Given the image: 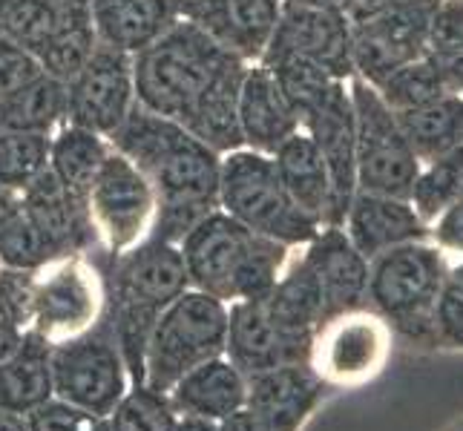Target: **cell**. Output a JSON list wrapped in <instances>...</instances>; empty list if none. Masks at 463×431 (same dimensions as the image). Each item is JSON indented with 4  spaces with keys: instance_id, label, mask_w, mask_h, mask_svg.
<instances>
[{
    "instance_id": "obj_40",
    "label": "cell",
    "mask_w": 463,
    "mask_h": 431,
    "mask_svg": "<svg viewBox=\"0 0 463 431\" xmlns=\"http://www.w3.org/2000/svg\"><path fill=\"white\" fill-rule=\"evenodd\" d=\"M52 0H0V38L24 46L35 58L46 41Z\"/></svg>"
},
{
    "instance_id": "obj_24",
    "label": "cell",
    "mask_w": 463,
    "mask_h": 431,
    "mask_svg": "<svg viewBox=\"0 0 463 431\" xmlns=\"http://www.w3.org/2000/svg\"><path fill=\"white\" fill-rule=\"evenodd\" d=\"M95 38L118 52L138 55L182 21V0H90Z\"/></svg>"
},
{
    "instance_id": "obj_51",
    "label": "cell",
    "mask_w": 463,
    "mask_h": 431,
    "mask_svg": "<svg viewBox=\"0 0 463 431\" xmlns=\"http://www.w3.org/2000/svg\"><path fill=\"white\" fill-rule=\"evenodd\" d=\"M173 431H219V423L213 420H202V417H190V414H179Z\"/></svg>"
},
{
    "instance_id": "obj_5",
    "label": "cell",
    "mask_w": 463,
    "mask_h": 431,
    "mask_svg": "<svg viewBox=\"0 0 463 431\" xmlns=\"http://www.w3.org/2000/svg\"><path fill=\"white\" fill-rule=\"evenodd\" d=\"M219 207L245 228L257 230L279 245H308L319 225L294 204L285 190L274 158L239 147L222 155Z\"/></svg>"
},
{
    "instance_id": "obj_41",
    "label": "cell",
    "mask_w": 463,
    "mask_h": 431,
    "mask_svg": "<svg viewBox=\"0 0 463 431\" xmlns=\"http://www.w3.org/2000/svg\"><path fill=\"white\" fill-rule=\"evenodd\" d=\"M0 319L29 331L35 323V274L0 267Z\"/></svg>"
},
{
    "instance_id": "obj_30",
    "label": "cell",
    "mask_w": 463,
    "mask_h": 431,
    "mask_svg": "<svg viewBox=\"0 0 463 431\" xmlns=\"http://www.w3.org/2000/svg\"><path fill=\"white\" fill-rule=\"evenodd\" d=\"M67 124V84L41 72L14 92L0 95V133L52 136Z\"/></svg>"
},
{
    "instance_id": "obj_46",
    "label": "cell",
    "mask_w": 463,
    "mask_h": 431,
    "mask_svg": "<svg viewBox=\"0 0 463 431\" xmlns=\"http://www.w3.org/2000/svg\"><path fill=\"white\" fill-rule=\"evenodd\" d=\"M435 239L443 248L463 250V199L455 201L452 207H446L435 225Z\"/></svg>"
},
{
    "instance_id": "obj_19",
    "label": "cell",
    "mask_w": 463,
    "mask_h": 431,
    "mask_svg": "<svg viewBox=\"0 0 463 431\" xmlns=\"http://www.w3.org/2000/svg\"><path fill=\"white\" fill-rule=\"evenodd\" d=\"M386 357V325L377 316L343 314L317 331L311 369L331 382L372 377Z\"/></svg>"
},
{
    "instance_id": "obj_14",
    "label": "cell",
    "mask_w": 463,
    "mask_h": 431,
    "mask_svg": "<svg viewBox=\"0 0 463 431\" xmlns=\"http://www.w3.org/2000/svg\"><path fill=\"white\" fill-rule=\"evenodd\" d=\"M302 130L311 136L331 179V211L326 228H343L351 199L357 196V121L348 81H337Z\"/></svg>"
},
{
    "instance_id": "obj_15",
    "label": "cell",
    "mask_w": 463,
    "mask_h": 431,
    "mask_svg": "<svg viewBox=\"0 0 463 431\" xmlns=\"http://www.w3.org/2000/svg\"><path fill=\"white\" fill-rule=\"evenodd\" d=\"M311 351H314V337L285 331L270 316L265 296L228 305L225 357L245 377L274 371L282 369V365L311 362Z\"/></svg>"
},
{
    "instance_id": "obj_11",
    "label": "cell",
    "mask_w": 463,
    "mask_h": 431,
    "mask_svg": "<svg viewBox=\"0 0 463 431\" xmlns=\"http://www.w3.org/2000/svg\"><path fill=\"white\" fill-rule=\"evenodd\" d=\"M87 207L107 253H124L150 239L156 219V193L145 173L118 150H109V155L104 158L90 187Z\"/></svg>"
},
{
    "instance_id": "obj_33",
    "label": "cell",
    "mask_w": 463,
    "mask_h": 431,
    "mask_svg": "<svg viewBox=\"0 0 463 431\" xmlns=\"http://www.w3.org/2000/svg\"><path fill=\"white\" fill-rule=\"evenodd\" d=\"M418 158H438L463 144V98L455 92L409 113H394Z\"/></svg>"
},
{
    "instance_id": "obj_54",
    "label": "cell",
    "mask_w": 463,
    "mask_h": 431,
    "mask_svg": "<svg viewBox=\"0 0 463 431\" xmlns=\"http://www.w3.org/2000/svg\"><path fill=\"white\" fill-rule=\"evenodd\" d=\"M291 6H306V9H340L343 0H282Z\"/></svg>"
},
{
    "instance_id": "obj_44",
    "label": "cell",
    "mask_w": 463,
    "mask_h": 431,
    "mask_svg": "<svg viewBox=\"0 0 463 431\" xmlns=\"http://www.w3.org/2000/svg\"><path fill=\"white\" fill-rule=\"evenodd\" d=\"M41 72H43L41 63L24 46L0 38V95L14 92L18 87L29 84L32 78H38Z\"/></svg>"
},
{
    "instance_id": "obj_45",
    "label": "cell",
    "mask_w": 463,
    "mask_h": 431,
    "mask_svg": "<svg viewBox=\"0 0 463 431\" xmlns=\"http://www.w3.org/2000/svg\"><path fill=\"white\" fill-rule=\"evenodd\" d=\"M435 331L443 342L463 348V287L455 279H446L435 308Z\"/></svg>"
},
{
    "instance_id": "obj_16",
    "label": "cell",
    "mask_w": 463,
    "mask_h": 431,
    "mask_svg": "<svg viewBox=\"0 0 463 431\" xmlns=\"http://www.w3.org/2000/svg\"><path fill=\"white\" fill-rule=\"evenodd\" d=\"M265 55L308 58L337 81H351L354 78V29L340 9L282 4L277 32Z\"/></svg>"
},
{
    "instance_id": "obj_10",
    "label": "cell",
    "mask_w": 463,
    "mask_h": 431,
    "mask_svg": "<svg viewBox=\"0 0 463 431\" xmlns=\"http://www.w3.org/2000/svg\"><path fill=\"white\" fill-rule=\"evenodd\" d=\"M107 314V282L99 259L63 257L35 274V328L50 342L78 337Z\"/></svg>"
},
{
    "instance_id": "obj_3",
    "label": "cell",
    "mask_w": 463,
    "mask_h": 431,
    "mask_svg": "<svg viewBox=\"0 0 463 431\" xmlns=\"http://www.w3.org/2000/svg\"><path fill=\"white\" fill-rule=\"evenodd\" d=\"M179 250L190 287L225 305L268 296L288 265V245L245 228L222 207L182 239Z\"/></svg>"
},
{
    "instance_id": "obj_28",
    "label": "cell",
    "mask_w": 463,
    "mask_h": 431,
    "mask_svg": "<svg viewBox=\"0 0 463 431\" xmlns=\"http://www.w3.org/2000/svg\"><path fill=\"white\" fill-rule=\"evenodd\" d=\"M270 158L294 204L319 228H326L331 211V179L311 136L306 130L294 133Z\"/></svg>"
},
{
    "instance_id": "obj_56",
    "label": "cell",
    "mask_w": 463,
    "mask_h": 431,
    "mask_svg": "<svg viewBox=\"0 0 463 431\" xmlns=\"http://www.w3.org/2000/svg\"><path fill=\"white\" fill-rule=\"evenodd\" d=\"M99 431H109V426H107V420H104V423L99 426Z\"/></svg>"
},
{
    "instance_id": "obj_20",
    "label": "cell",
    "mask_w": 463,
    "mask_h": 431,
    "mask_svg": "<svg viewBox=\"0 0 463 431\" xmlns=\"http://www.w3.org/2000/svg\"><path fill=\"white\" fill-rule=\"evenodd\" d=\"M302 262L317 279L323 299V325L360 308L369 291V259L351 245L343 228H319Z\"/></svg>"
},
{
    "instance_id": "obj_32",
    "label": "cell",
    "mask_w": 463,
    "mask_h": 431,
    "mask_svg": "<svg viewBox=\"0 0 463 431\" xmlns=\"http://www.w3.org/2000/svg\"><path fill=\"white\" fill-rule=\"evenodd\" d=\"M265 305L270 316L291 333L317 340V331L323 328V299H319L314 274L302 259L285 265L277 285L265 296Z\"/></svg>"
},
{
    "instance_id": "obj_13",
    "label": "cell",
    "mask_w": 463,
    "mask_h": 431,
    "mask_svg": "<svg viewBox=\"0 0 463 431\" xmlns=\"http://www.w3.org/2000/svg\"><path fill=\"white\" fill-rule=\"evenodd\" d=\"M438 0H397L380 18L354 26V75L380 87L392 72L426 55Z\"/></svg>"
},
{
    "instance_id": "obj_27",
    "label": "cell",
    "mask_w": 463,
    "mask_h": 431,
    "mask_svg": "<svg viewBox=\"0 0 463 431\" xmlns=\"http://www.w3.org/2000/svg\"><path fill=\"white\" fill-rule=\"evenodd\" d=\"M52 397V342L29 328L21 348L0 362V408L26 417Z\"/></svg>"
},
{
    "instance_id": "obj_35",
    "label": "cell",
    "mask_w": 463,
    "mask_h": 431,
    "mask_svg": "<svg viewBox=\"0 0 463 431\" xmlns=\"http://www.w3.org/2000/svg\"><path fill=\"white\" fill-rule=\"evenodd\" d=\"M374 89L380 92V98L386 101V107L392 109V113L420 109L426 104L443 98V95H449V87H446L443 75L438 72L435 61L429 55L411 61L397 72H392L386 81Z\"/></svg>"
},
{
    "instance_id": "obj_8",
    "label": "cell",
    "mask_w": 463,
    "mask_h": 431,
    "mask_svg": "<svg viewBox=\"0 0 463 431\" xmlns=\"http://www.w3.org/2000/svg\"><path fill=\"white\" fill-rule=\"evenodd\" d=\"M348 92L357 121V190L411 201L420 158L411 150L401 121L363 78H351Z\"/></svg>"
},
{
    "instance_id": "obj_38",
    "label": "cell",
    "mask_w": 463,
    "mask_h": 431,
    "mask_svg": "<svg viewBox=\"0 0 463 431\" xmlns=\"http://www.w3.org/2000/svg\"><path fill=\"white\" fill-rule=\"evenodd\" d=\"M179 411L170 403L167 391L150 386H130L121 403L107 417L109 431H173Z\"/></svg>"
},
{
    "instance_id": "obj_29",
    "label": "cell",
    "mask_w": 463,
    "mask_h": 431,
    "mask_svg": "<svg viewBox=\"0 0 463 431\" xmlns=\"http://www.w3.org/2000/svg\"><path fill=\"white\" fill-rule=\"evenodd\" d=\"M95 43L99 38H95L90 0H52L50 32H46V41L35 61L46 75L67 84L90 58Z\"/></svg>"
},
{
    "instance_id": "obj_1",
    "label": "cell",
    "mask_w": 463,
    "mask_h": 431,
    "mask_svg": "<svg viewBox=\"0 0 463 431\" xmlns=\"http://www.w3.org/2000/svg\"><path fill=\"white\" fill-rule=\"evenodd\" d=\"M101 270L107 282L104 316L113 328L130 382L141 386L145 351L158 316L190 287L182 250L158 239H145L124 253H107V267L101 265Z\"/></svg>"
},
{
    "instance_id": "obj_39",
    "label": "cell",
    "mask_w": 463,
    "mask_h": 431,
    "mask_svg": "<svg viewBox=\"0 0 463 431\" xmlns=\"http://www.w3.org/2000/svg\"><path fill=\"white\" fill-rule=\"evenodd\" d=\"M52 262V250L46 245L41 230L18 207L4 225H0V267L6 270H29L38 274L41 267Z\"/></svg>"
},
{
    "instance_id": "obj_2",
    "label": "cell",
    "mask_w": 463,
    "mask_h": 431,
    "mask_svg": "<svg viewBox=\"0 0 463 431\" xmlns=\"http://www.w3.org/2000/svg\"><path fill=\"white\" fill-rule=\"evenodd\" d=\"M109 144L145 173L156 193V207H219L222 155L199 141L184 124L136 104L124 124L109 136Z\"/></svg>"
},
{
    "instance_id": "obj_57",
    "label": "cell",
    "mask_w": 463,
    "mask_h": 431,
    "mask_svg": "<svg viewBox=\"0 0 463 431\" xmlns=\"http://www.w3.org/2000/svg\"><path fill=\"white\" fill-rule=\"evenodd\" d=\"M460 431H463V428H460Z\"/></svg>"
},
{
    "instance_id": "obj_36",
    "label": "cell",
    "mask_w": 463,
    "mask_h": 431,
    "mask_svg": "<svg viewBox=\"0 0 463 431\" xmlns=\"http://www.w3.org/2000/svg\"><path fill=\"white\" fill-rule=\"evenodd\" d=\"M463 199V144L449 153L432 158V164L420 170L411 190V204L420 219H438L446 207Z\"/></svg>"
},
{
    "instance_id": "obj_21",
    "label": "cell",
    "mask_w": 463,
    "mask_h": 431,
    "mask_svg": "<svg viewBox=\"0 0 463 431\" xmlns=\"http://www.w3.org/2000/svg\"><path fill=\"white\" fill-rule=\"evenodd\" d=\"M326 379L311 362L282 365L274 371L248 377V408L260 420L262 431H299L323 397Z\"/></svg>"
},
{
    "instance_id": "obj_25",
    "label": "cell",
    "mask_w": 463,
    "mask_h": 431,
    "mask_svg": "<svg viewBox=\"0 0 463 431\" xmlns=\"http://www.w3.org/2000/svg\"><path fill=\"white\" fill-rule=\"evenodd\" d=\"M239 130L248 150L274 155L285 141L302 130L299 118L262 63H248L242 92H239Z\"/></svg>"
},
{
    "instance_id": "obj_52",
    "label": "cell",
    "mask_w": 463,
    "mask_h": 431,
    "mask_svg": "<svg viewBox=\"0 0 463 431\" xmlns=\"http://www.w3.org/2000/svg\"><path fill=\"white\" fill-rule=\"evenodd\" d=\"M21 207V193H14V190H6V187H0V225L18 211Z\"/></svg>"
},
{
    "instance_id": "obj_49",
    "label": "cell",
    "mask_w": 463,
    "mask_h": 431,
    "mask_svg": "<svg viewBox=\"0 0 463 431\" xmlns=\"http://www.w3.org/2000/svg\"><path fill=\"white\" fill-rule=\"evenodd\" d=\"M24 333H26V331H21V328L9 325L6 319H0V362L9 360V357L14 354V351L21 348V342H24Z\"/></svg>"
},
{
    "instance_id": "obj_23",
    "label": "cell",
    "mask_w": 463,
    "mask_h": 431,
    "mask_svg": "<svg viewBox=\"0 0 463 431\" xmlns=\"http://www.w3.org/2000/svg\"><path fill=\"white\" fill-rule=\"evenodd\" d=\"M343 230L351 239V245L369 262L380 257L383 250L406 242H420L426 236L423 219L409 199L360 193V190L348 204Z\"/></svg>"
},
{
    "instance_id": "obj_37",
    "label": "cell",
    "mask_w": 463,
    "mask_h": 431,
    "mask_svg": "<svg viewBox=\"0 0 463 431\" xmlns=\"http://www.w3.org/2000/svg\"><path fill=\"white\" fill-rule=\"evenodd\" d=\"M46 167H50V136L0 133V187L24 193Z\"/></svg>"
},
{
    "instance_id": "obj_50",
    "label": "cell",
    "mask_w": 463,
    "mask_h": 431,
    "mask_svg": "<svg viewBox=\"0 0 463 431\" xmlns=\"http://www.w3.org/2000/svg\"><path fill=\"white\" fill-rule=\"evenodd\" d=\"M219 431H262V426H260L257 417H253V411L245 406V408L233 411L228 420H222Z\"/></svg>"
},
{
    "instance_id": "obj_6",
    "label": "cell",
    "mask_w": 463,
    "mask_h": 431,
    "mask_svg": "<svg viewBox=\"0 0 463 431\" xmlns=\"http://www.w3.org/2000/svg\"><path fill=\"white\" fill-rule=\"evenodd\" d=\"M228 305L196 287L173 299L158 316L145 351V379L141 386L170 391L196 365L225 354Z\"/></svg>"
},
{
    "instance_id": "obj_48",
    "label": "cell",
    "mask_w": 463,
    "mask_h": 431,
    "mask_svg": "<svg viewBox=\"0 0 463 431\" xmlns=\"http://www.w3.org/2000/svg\"><path fill=\"white\" fill-rule=\"evenodd\" d=\"M435 61L438 72L443 75L449 92H463V52H452V55H429Z\"/></svg>"
},
{
    "instance_id": "obj_55",
    "label": "cell",
    "mask_w": 463,
    "mask_h": 431,
    "mask_svg": "<svg viewBox=\"0 0 463 431\" xmlns=\"http://www.w3.org/2000/svg\"><path fill=\"white\" fill-rule=\"evenodd\" d=\"M449 279H455V282H458V285L463 287V265H460V267H455V274H452Z\"/></svg>"
},
{
    "instance_id": "obj_22",
    "label": "cell",
    "mask_w": 463,
    "mask_h": 431,
    "mask_svg": "<svg viewBox=\"0 0 463 431\" xmlns=\"http://www.w3.org/2000/svg\"><path fill=\"white\" fill-rule=\"evenodd\" d=\"M248 63L236 55H225L211 81L204 84L194 109L182 121L190 133L219 155H228L245 147L242 130H239V92H242Z\"/></svg>"
},
{
    "instance_id": "obj_42",
    "label": "cell",
    "mask_w": 463,
    "mask_h": 431,
    "mask_svg": "<svg viewBox=\"0 0 463 431\" xmlns=\"http://www.w3.org/2000/svg\"><path fill=\"white\" fill-rule=\"evenodd\" d=\"M24 420L29 431H99V426L104 423L101 417H95V414L78 408L67 400H58V397L41 403L38 408H32Z\"/></svg>"
},
{
    "instance_id": "obj_31",
    "label": "cell",
    "mask_w": 463,
    "mask_h": 431,
    "mask_svg": "<svg viewBox=\"0 0 463 431\" xmlns=\"http://www.w3.org/2000/svg\"><path fill=\"white\" fill-rule=\"evenodd\" d=\"M109 141L75 124H61L50 136V170L78 199L90 196V187L109 155Z\"/></svg>"
},
{
    "instance_id": "obj_9",
    "label": "cell",
    "mask_w": 463,
    "mask_h": 431,
    "mask_svg": "<svg viewBox=\"0 0 463 431\" xmlns=\"http://www.w3.org/2000/svg\"><path fill=\"white\" fill-rule=\"evenodd\" d=\"M130 386V371L107 316L78 337L52 342V389L58 400L107 420Z\"/></svg>"
},
{
    "instance_id": "obj_4",
    "label": "cell",
    "mask_w": 463,
    "mask_h": 431,
    "mask_svg": "<svg viewBox=\"0 0 463 431\" xmlns=\"http://www.w3.org/2000/svg\"><path fill=\"white\" fill-rule=\"evenodd\" d=\"M225 55L231 52L182 18L147 50L133 55L136 104L182 124Z\"/></svg>"
},
{
    "instance_id": "obj_53",
    "label": "cell",
    "mask_w": 463,
    "mask_h": 431,
    "mask_svg": "<svg viewBox=\"0 0 463 431\" xmlns=\"http://www.w3.org/2000/svg\"><path fill=\"white\" fill-rule=\"evenodd\" d=\"M0 431H29V428H26V420L21 417V414H12V411L0 408Z\"/></svg>"
},
{
    "instance_id": "obj_7",
    "label": "cell",
    "mask_w": 463,
    "mask_h": 431,
    "mask_svg": "<svg viewBox=\"0 0 463 431\" xmlns=\"http://www.w3.org/2000/svg\"><path fill=\"white\" fill-rule=\"evenodd\" d=\"M446 279L443 257L435 248L406 242L372 259L365 296L406 337L432 340L438 333L435 308Z\"/></svg>"
},
{
    "instance_id": "obj_18",
    "label": "cell",
    "mask_w": 463,
    "mask_h": 431,
    "mask_svg": "<svg viewBox=\"0 0 463 431\" xmlns=\"http://www.w3.org/2000/svg\"><path fill=\"white\" fill-rule=\"evenodd\" d=\"M21 207L46 239L52 259L90 257L101 248L87 201L78 199L50 167L21 193Z\"/></svg>"
},
{
    "instance_id": "obj_34",
    "label": "cell",
    "mask_w": 463,
    "mask_h": 431,
    "mask_svg": "<svg viewBox=\"0 0 463 431\" xmlns=\"http://www.w3.org/2000/svg\"><path fill=\"white\" fill-rule=\"evenodd\" d=\"M260 63L274 75L282 98L288 101L299 124H306V118L326 101L331 87L337 84V78H331L323 67L299 55H265Z\"/></svg>"
},
{
    "instance_id": "obj_12",
    "label": "cell",
    "mask_w": 463,
    "mask_h": 431,
    "mask_svg": "<svg viewBox=\"0 0 463 431\" xmlns=\"http://www.w3.org/2000/svg\"><path fill=\"white\" fill-rule=\"evenodd\" d=\"M136 107L133 55L95 43L90 58L67 81V124L109 141Z\"/></svg>"
},
{
    "instance_id": "obj_47",
    "label": "cell",
    "mask_w": 463,
    "mask_h": 431,
    "mask_svg": "<svg viewBox=\"0 0 463 431\" xmlns=\"http://www.w3.org/2000/svg\"><path fill=\"white\" fill-rule=\"evenodd\" d=\"M394 4H397V0H343L340 12L345 14V21L351 23V29H354V26H363V23L380 18V14L389 12Z\"/></svg>"
},
{
    "instance_id": "obj_26",
    "label": "cell",
    "mask_w": 463,
    "mask_h": 431,
    "mask_svg": "<svg viewBox=\"0 0 463 431\" xmlns=\"http://www.w3.org/2000/svg\"><path fill=\"white\" fill-rule=\"evenodd\" d=\"M167 394L179 414L222 423V420H228L233 411L245 408L248 377L222 354V357H213L196 365L194 371H187Z\"/></svg>"
},
{
    "instance_id": "obj_17",
    "label": "cell",
    "mask_w": 463,
    "mask_h": 431,
    "mask_svg": "<svg viewBox=\"0 0 463 431\" xmlns=\"http://www.w3.org/2000/svg\"><path fill=\"white\" fill-rule=\"evenodd\" d=\"M279 14L282 0H182V18L245 63L262 61Z\"/></svg>"
},
{
    "instance_id": "obj_43",
    "label": "cell",
    "mask_w": 463,
    "mask_h": 431,
    "mask_svg": "<svg viewBox=\"0 0 463 431\" xmlns=\"http://www.w3.org/2000/svg\"><path fill=\"white\" fill-rule=\"evenodd\" d=\"M463 52V0H438L432 23H429L426 55Z\"/></svg>"
}]
</instances>
